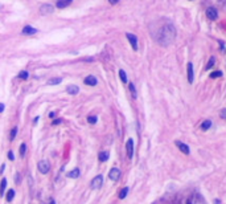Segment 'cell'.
<instances>
[{"instance_id":"cell-8","label":"cell","mask_w":226,"mask_h":204,"mask_svg":"<svg viewBox=\"0 0 226 204\" xmlns=\"http://www.w3.org/2000/svg\"><path fill=\"white\" fill-rule=\"evenodd\" d=\"M53 12V5H50V4H42L41 5V8H40V13L41 15H50Z\"/></svg>"},{"instance_id":"cell-13","label":"cell","mask_w":226,"mask_h":204,"mask_svg":"<svg viewBox=\"0 0 226 204\" xmlns=\"http://www.w3.org/2000/svg\"><path fill=\"white\" fill-rule=\"evenodd\" d=\"M188 82L192 83L193 82V64L192 63H188Z\"/></svg>"},{"instance_id":"cell-4","label":"cell","mask_w":226,"mask_h":204,"mask_svg":"<svg viewBox=\"0 0 226 204\" xmlns=\"http://www.w3.org/2000/svg\"><path fill=\"white\" fill-rule=\"evenodd\" d=\"M126 37L130 41L131 46H132V49L134 50H138V37H136V36L132 35V33H126Z\"/></svg>"},{"instance_id":"cell-28","label":"cell","mask_w":226,"mask_h":204,"mask_svg":"<svg viewBox=\"0 0 226 204\" xmlns=\"http://www.w3.org/2000/svg\"><path fill=\"white\" fill-rule=\"evenodd\" d=\"M19 151H20V155L24 156V155H25V151H27V144H25V143H21Z\"/></svg>"},{"instance_id":"cell-19","label":"cell","mask_w":226,"mask_h":204,"mask_svg":"<svg viewBox=\"0 0 226 204\" xmlns=\"http://www.w3.org/2000/svg\"><path fill=\"white\" fill-rule=\"evenodd\" d=\"M214 63H216V58H214V57H210L209 63H208V64H206V66H205V70H210V69L213 68Z\"/></svg>"},{"instance_id":"cell-16","label":"cell","mask_w":226,"mask_h":204,"mask_svg":"<svg viewBox=\"0 0 226 204\" xmlns=\"http://www.w3.org/2000/svg\"><path fill=\"white\" fill-rule=\"evenodd\" d=\"M210 127H212V121H210V119H206V121H204V122H202V125H201V130L206 131V130H209Z\"/></svg>"},{"instance_id":"cell-21","label":"cell","mask_w":226,"mask_h":204,"mask_svg":"<svg viewBox=\"0 0 226 204\" xmlns=\"http://www.w3.org/2000/svg\"><path fill=\"white\" fill-rule=\"evenodd\" d=\"M127 194H128V187H125L122 191L119 192V199H125L127 196Z\"/></svg>"},{"instance_id":"cell-37","label":"cell","mask_w":226,"mask_h":204,"mask_svg":"<svg viewBox=\"0 0 226 204\" xmlns=\"http://www.w3.org/2000/svg\"><path fill=\"white\" fill-rule=\"evenodd\" d=\"M49 117H50V118H54V117H56V113H54V111L49 113Z\"/></svg>"},{"instance_id":"cell-24","label":"cell","mask_w":226,"mask_h":204,"mask_svg":"<svg viewBox=\"0 0 226 204\" xmlns=\"http://www.w3.org/2000/svg\"><path fill=\"white\" fill-rule=\"evenodd\" d=\"M119 77L122 80V82H127V74L125 70H119Z\"/></svg>"},{"instance_id":"cell-26","label":"cell","mask_w":226,"mask_h":204,"mask_svg":"<svg viewBox=\"0 0 226 204\" xmlns=\"http://www.w3.org/2000/svg\"><path fill=\"white\" fill-rule=\"evenodd\" d=\"M16 134H17V127H13L12 131H11V134H9V141H13L15 138H16Z\"/></svg>"},{"instance_id":"cell-36","label":"cell","mask_w":226,"mask_h":204,"mask_svg":"<svg viewBox=\"0 0 226 204\" xmlns=\"http://www.w3.org/2000/svg\"><path fill=\"white\" fill-rule=\"evenodd\" d=\"M108 2H110V4H116L119 0H108Z\"/></svg>"},{"instance_id":"cell-23","label":"cell","mask_w":226,"mask_h":204,"mask_svg":"<svg viewBox=\"0 0 226 204\" xmlns=\"http://www.w3.org/2000/svg\"><path fill=\"white\" fill-rule=\"evenodd\" d=\"M61 81H62V78L58 77V78H52L48 83H49V85H58V83H61Z\"/></svg>"},{"instance_id":"cell-17","label":"cell","mask_w":226,"mask_h":204,"mask_svg":"<svg viewBox=\"0 0 226 204\" xmlns=\"http://www.w3.org/2000/svg\"><path fill=\"white\" fill-rule=\"evenodd\" d=\"M69 178H71V179H75V178L79 176V168H74L73 171H70V172L68 174Z\"/></svg>"},{"instance_id":"cell-29","label":"cell","mask_w":226,"mask_h":204,"mask_svg":"<svg viewBox=\"0 0 226 204\" xmlns=\"http://www.w3.org/2000/svg\"><path fill=\"white\" fill-rule=\"evenodd\" d=\"M130 92H131V96H132V98H136V90H135L134 83H130Z\"/></svg>"},{"instance_id":"cell-2","label":"cell","mask_w":226,"mask_h":204,"mask_svg":"<svg viewBox=\"0 0 226 204\" xmlns=\"http://www.w3.org/2000/svg\"><path fill=\"white\" fill-rule=\"evenodd\" d=\"M49 170H50L49 160H46V159L40 160V162H38V171H40V172H41V174H48Z\"/></svg>"},{"instance_id":"cell-15","label":"cell","mask_w":226,"mask_h":204,"mask_svg":"<svg viewBox=\"0 0 226 204\" xmlns=\"http://www.w3.org/2000/svg\"><path fill=\"white\" fill-rule=\"evenodd\" d=\"M71 3V0H57V7L58 8H65Z\"/></svg>"},{"instance_id":"cell-11","label":"cell","mask_w":226,"mask_h":204,"mask_svg":"<svg viewBox=\"0 0 226 204\" xmlns=\"http://www.w3.org/2000/svg\"><path fill=\"white\" fill-rule=\"evenodd\" d=\"M85 83L89 86H95L98 83V80L94 77V76H87V77L85 78Z\"/></svg>"},{"instance_id":"cell-25","label":"cell","mask_w":226,"mask_h":204,"mask_svg":"<svg viewBox=\"0 0 226 204\" xmlns=\"http://www.w3.org/2000/svg\"><path fill=\"white\" fill-rule=\"evenodd\" d=\"M210 78H217V77H222V72L221 70H217V72H213V73H210V76H209Z\"/></svg>"},{"instance_id":"cell-33","label":"cell","mask_w":226,"mask_h":204,"mask_svg":"<svg viewBox=\"0 0 226 204\" xmlns=\"http://www.w3.org/2000/svg\"><path fill=\"white\" fill-rule=\"evenodd\" d=\"M220 117L222 119H226V109H222L221 113H220Z\"/></svg>"},{"instance_id":"cell-5","label":"cell","mask_w":226,"mask_h":204,"mask_svg":"<svg viewBox=\"0 0 226 204\" xmlns=\"http://www.w3.org/2000/svg\"><path fill=\"white\" fill-rule=\"evenodd\" d=\"M102 183H103V176H102V175H98V176H95L94 178V179L91 180V188H101L102 187Z\"/></svg>"},{"instance_id":"cell-7","label":"cell","mask_w":226,"mask_h":204,"mask_svg":"<svg viewBox=\"0 0 226 204\" xmlns=\"http://www.w3.org/2000/svg\"><path fill=\"white\" fill-rule=\"evenodd\" d=\"M126 151H127V156L131 159L134 155V141L132 139H128L126 143Z\"/></svg>"},{"instance_id":"cell-9","label":"cell","mask_w":226,"mask_h":204,"mask_svg":"<svg viewBox=\"0 0 226 204\" xmlns=\"http://www.w3.org/2000/svg\"><path fill=\"white\" fill-rule=\"evenodd\" d=\"M188 204H205V202H204L202 196L196 194L194 196H192V198L188 200Z\"/></svg>"},{"instance_id":"cell-6","label":"cell","mask_w":226,"mask_h":204,"mask_svg":"<svg viewBox=\"0 0 226 204\" xmlns=\"http://www.w3.org/2000/svg\"><path fill=\"white\" fill-rule=\"evenodd\" d=\"M206 17H209L210 20H216L217 17H218L217 9L214 8V7H209V8L206 9Z\"/></svg>"},{"instance_id":"cell-31","label":"cell","mask_w":226,"mask_h":204,"mask_svg":"<svg viewBox=\"0 0 226 204\" xmlns=\"http://www.w3.org/2000/svg\"><path fill=\"white\" fill-rule=\"evenodd\" d=\"M217 4L220 7H222V8H226V0H218Z\"/></svg>"},{"instance_id":"cell-32","label":"cell","mask_w":226,"mask_h":204,"mask_svg":"<svg viewBox=\"0 0 226 204\" xmlns=\"http://www.w3.org/2000/svg\"><path fill=\"white\" fill-rule=\"evenodd\" d=\"M218 42H220V46H221V53H222V54H225V53H226V48H225V44H224V42H222V41H218Z\"/></svg>"},{"instance_id":"cell-38","label":"cell","mask_w":226,"mask_h":204,"mask_svg":"<svg viewBox=\"0 0 226 204\" xmlns=\"http://www.w3.org/2000/svg\"><path fill=\"white\" fill-rule=\"evenodd\" d=\"M4 110V104H0V113H3Z\"/></svg>"},{"instance_id":"cell-1","label":"cell","mask_w":226,"mask_h":204,"mask_svg":"<svg viewBox=\"0 0 226 204\" xmlns=\"http://www.w3.org/2000/svg\"><path fill=\"white\" fill-rule=\"evenodd\" d=\"M149 32H151L152 39L160 46H169L176 39V27H174L173 21L168 17H161V19L154 21L151 24Z\"/></svg>"},{"instance_id":"cell-12","label":"cell","mask_w":226,"mask_h":204,"mask_svg":"<svg viewBox=\"0 0 226 204\" xmlns=\"http://www.w3.org/2000/svg\"><path fill=\"white\" fill-rule=\"evenodd\" d=\"M35 33H37V29L31 27V25H27L23 29V35H35Z\"/></svg>"},{"instance_id":"cell-22","label":"cell","mask_w":226,"mask_h":204,"mask_svg":"<svg viewBox=\"0 0 226 204\" xmlns=\"http://www.w3.org/2000/svg\"><path fill=\"white\" fill-rule=\"evenodd\" d=\"M13 198H15V189H9V191L7 192V202L13 200Z\"/></svg>"},{"instance_id":"cell-14","label":"cell","mask_w":226,"mask_h":204,"mask_svg":"<svg viewBox=\"0 0 226 204\" xmlns=\"http://www.w3.org/2000/svg\"><path fill=\"white\" fill-rule=\"evenodd\" d=\"M66 92H68L69 94H77V93L79 92V87H78L77 85H69V86L66 87Z\"/></svg>"},{"instance_id":"cell-35","label":"cell","mask_w":226,"mask_h":204,"mask_svg":"<svg viewBox=\"0 0 226 204\" xmlns=\"http://www.w3.org/2000/svg\"><path fill=\"white\" fill-rule=\"evenodd\" d=\"M61 122H62L61 119H54V121H53V125H60Z\"/></svg>"},{"instance_id":"cell-30","label":"cell","mask_w":226,"mask_h":204,"mask_svg":"<svg viewBox=\"0 0 226 204\" xmlns=\"http://www.w3.org/2000/svg\"><path fill=\"white\" fill-rule=\"evenodd\" d=\"M19 77H20L21 80H27V78H28V72H27V70H23V72H21L20 74H19Z\"/></svg>"},{"instance_id":"cell-18","label":"cell","mask_w":226,"mask_h":204,"mask_svg":"<svg viewBox=\"0 0 226 204\" xmlns=\"http://www.w3.org/2000/svg\"><path fill=\"white\" fill-rule=\"evenodd\" d=\"M5 187H7V179H3V180H2V184H0V196L4 195Z\"/></svg>"},{"instance_id":"cell-10","label":"cell","mask_w":226,"mask_h":204,"mask_svg":"<svg viewBox=\"0 0 226 204\" xmlns=\"http://www.w3.org/2000/svg\"><path fill=\"white\" fill-rule=\"evenodd\" d=\"M119 176H120V170H119V168H111V170H110V174H108V178H110L111 180L116 182V180L119 179Z\"/></svg>"},{"instance_id":"cell-27","label":"cell","mask_w":226,"mask_h":204,"mask_svg":"<svg viewBox=\"0 0 226 204\" xmlns=\"http://www.w3.org/2000/svg\"><path fill=\"white\" fill-rule=\"evenodd\" d=\"M97 117L95 115H89V117H87V122H89V123H91V125H94V123H97Z\"/></svg>"},{"instance_id":"cell-20","label":"cell","mask_w":226,"mask_h":204,"mask_svg":"<svg viewBox=\"0 0 226 204\" xmlns=\"http://www.w3.org/2000/svg\"><path fill=\"white\" fill-rule=\"evenodd\" d=\"M108 159V152L107 151H103L99 154V162H106Z\"/></svg>"},{"instance_id":"cell-34","label":"cell","mask_w":226,"mask_h":204,"mask_svg":"<svg viewBox=\"0 0 226 204\" xmlns=\"http://www.w3.org/2000/svg\"><path fill=\"white\" fill-rule=\"evenodd\" d=\"M8 159H11V160H13V159H15V155H13V152H12V151H9V152H8Z\"/></svg>"},{"instance_id":"cell-3","label":"cell","mask_w":226,"mask_h":204,"mask_svg":"<svg viewBox=\"0 0 226 204\" xmlns=\"http://www.w3.org/2000/svg\"><path fill=\"white\" fill-rule=\"evenodd\" d=\"M174 144L177 146L178 150L183 152V154H185V155L191 154V150H189V146L188 144H185V143H183V142H180V141H174Z\"/></svg>"},{"instance_id":"cell-39","label":"cell","mask_w":226,"mask_h":204,"mask_svg":"<svg viewBox=\"0 0 226 204\" xmlns=\"http://www.w3.org/2000/svg\"><path fill=\"white\" fill-rule=\"evenodd\" d=\"M50 204H56V202H54V200H52V202H50Z\"/></svg>"}]
</instances>
